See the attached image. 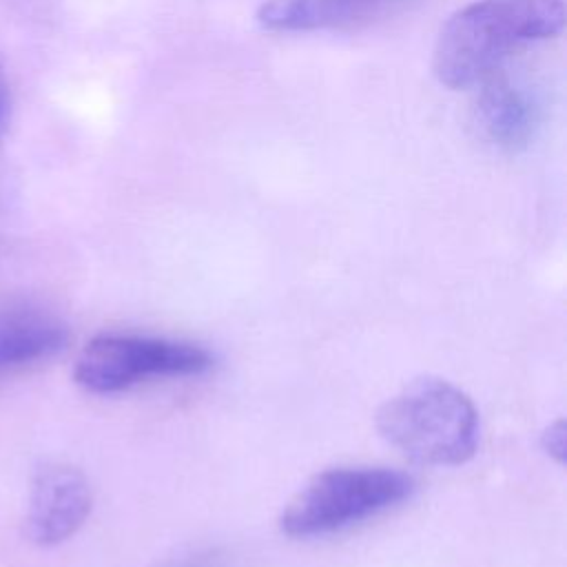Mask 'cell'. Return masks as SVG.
<instances>
[{
  "instance_id": "cell-4",
  "label": "cell",
  "mask_w": 567,
  "mask_h": 567,
  "mask_svg": "<svg viewBox=\"0 0 567 567\" xmlns=\"http://www.w3.org/2000/svg\"><path fill=\"white\" fill-rule=\"evenodd\" d=\"M213 357L197 343L140 337L97 334L80 352L73 377L93 394H113L157 377H197Z\"/></svg>"
},
{
  "instance_id": "cell-1",
  "label": "cell",
  "mask_w": 567,
  "mask_h": 567,
  "mask_svg": "<svg viewBox=\"0 0 567 567\" xmlns=\"http://www.w3.org/2000/svg\"><path fill=\"white\" fill-rule=\"evenodd\" d=\"M565 18V0H474L441 27L434 75L450 89L474 86L520 47L556 38Z\"/></svg>"
},
{
  "instance_id": "cell-3",
  "label": "cell",
  "mask_w": 567,
  "mask_h": 567,
  "mask_svg": "<svg viewBox=\"0 0 567 567\" xmlns=\"http://www.w3.org/2000/svg\"><path fill=\"white\" fill-rule=\"evenodd\" d=\"M414 492V478L390 467H334L310 478L286 505L279 527L292 538L339 532L372 518Z\"/></svg>"
},
{
  "instance_id": "cell-5",
  "label": "cell",
  "mask_w": 567,
  "mask_h": 567,
  "mask_svg": "<svg viewBox=\"0 0 567 567\" xmlns=\"http://www.w3.org/2000/svg\"><path fill=\"white\" fill-rule=\"evenodd\" d=\"M91 505V485L78 467L47 463L31 485L27 534L40 547L60 545L84 525Z\"/></svg>"
},
{
  "instance_id": "cell-2",
  "label": "cell",
  "mask_w": 567,
  "mask_h": 567,
  "mask_svg": "<svg viewBox=\"0 0 567 567\" xmlns=\"http://www.w3.org/2000/svg\"><path fill=\"white\" fill-rule=\"evenodd\" d=\"M381 436L425 465H461L478 445V412L470 396L443 379H416L383 403Z\"/></svg>"
},
{
  "instance_id": "cell-7",
  "label": "cell",
  "mask_w": 567,
  "mask_h": 567,
  "mask_svg": "<svg viewBox=\"0 0 567 567\" xmlns=\"http://www.w3.org/2000/svg\"><path fill=\"white\" fill-rule=\"evenodd\" d=\"M414 0H266L257 22L266 31H354L403 11Z\"/></svg>"
},
{
  "instance_id": "cell-9",
  "label": "cell",
  "mask_w": 567,
  "mask_h": 567,
  "mask_svg": "<svg viewBox=\"0 0 567 567\" xmlns=\"http://www.w3.org/2000/svg\"><path fill=\"white\" fill-rule=\"evenodd\" d=\"M543 450L554 456L558 463L565 458V423L556 421L551 423L543 434Z\"/></svg>"
},
{
  "instance_id": "cell-10",
  "label": "cell",
  "mask_w": 567,
  "mask_h": 567,
  "mask_svg": "<svg viewBox=\"0 0 567 567\" xmlns=\"http://www.w3.org/2000/svg\"><path fill=\"white\" fill-rule=\"evenodd\" d=\"M9 86H7V80L2 75V69H0V142L4 137V131L9 126Z\"/></svg>"
},
{
  "instance_id": "cell-8",
  "label": "cell",
  "mask_w": 567,
  "mask_h": 567,
  "mask_svg": "<svg viewBox=\"0 0 567 567\" xmlns=\"http://www.w3.org/2000/svg\"><path fill=\"white\" fill-rule=\"evenodd\" d=\"M478 84L474 120L481 135L507 153L527 148L540 120L536 97L501 69Z\"/></svg>"
},
{
  "instance_id": "cell-6",
  "label": "cell",
  "mask_w": 567,
  "mask_h": 567,
  "mask_svg": "<svg viewBox=\"0 0 567 567\" xmlns=\"http://www.w3.org/2000/svg\"><path fill=\"white\" fill-rule=\"evenodd\" d=\"M69 341V328L47 306L0 297V381L29 372L58 357Z\"/></svg>"
}]
</instances>
